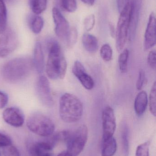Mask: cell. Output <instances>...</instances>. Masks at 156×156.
I'll return each instance as SVG.
<instances>
[{
	"label": "cell",
	"mask_w": 156,
	"mask_h": 156,
	"mask_svg": "<svg viewBox=\"0 0 156 156\" xmlns=\"http://www.w3.org/2000/svg\"><path fill=\"white\" fill-rule=\"evenodd\" d=\"M33 61L28 57H22L11 59L4 65L2 75L5 80L16 83L25 80L32 71Z\"/></svg>",
	"instance_id": "obj_1"
},
{
	"label": "cell",
	"mask_w": 156,
	"mask_h": 156,
	"mask_svg": "<svg viewBox=\"0 0 156 156\" xmlns=\"http://www.w3.org/2000/svg\"><path fill=\"white\" fill-rule=\"evenodd\" d=\"M83 112V105L77 96L65 93L60 97L59 114L64 122L72 123L78 122L82 117Z\"/></svg>",
	"instance_id": "obj_2"
},
{
	"label": "cell",
	"mask_w": 156,
	"mask_h": 156,
	"mask_svg": "<svg viewBox=\"0 0 156 156\" xmlns=\"http://www.w3.org/2000/svg\"><path fill=\"white\" fill-rule=\"evenodd\" d=\"M27 126L31 132L39 136L47 137L53 134L55 126L47 116L40 113H35L27 120Z\"/></svg>",
	"instance_id": "obj_3"
},
{
	"label": "cell",
	"mask_w": 156,
	"mask_h": 156,
	"mask_svg": "<svg viewBox=\"0 0 156 156\" xmlns=\"http://www.w3.org/2000/svg\"><path fill=\"white\" fill-rule=\"evenodd\" d=\"M47 46L49 55L46 67L47 75L50 79L56 80L59 78L61 60L64 56L60 45L56 40H49Z\"/></svg>",
	"instance_id": "obj_4"
},
{
	"label": "cell",
	"mask_w": 156,
	"mask_h": 156,
	"mask_svg": "<svg viewBox=\"0 0 156 156\" xmlns=\"http://www.w3.org/2000/svg\"><path fill=\"white\" fill-rule=\"evenodd\" d=\"M131 4L128 3L121 12L117 23L115 37L117 51H122L128 36Z\"/></svg>",
	"instance_id": "obj_5"
},
{
	"label": "cell",
	"mask_w": 156,
	"mask_h": 156,
	"mask_svg": "<svg viewBox=\"0 0 156 156\" xmlns=\"http://www.w3.org/2000/svg\"><path fill=\"white\" fill-rule=\"evenodd\" d=\"M88 138V129L86 125H82L71 134L67 142L68 152L73 156H78L84 149Z\"/></svg>",
	"instance_id": "obj_6"
},
{
	"label": "cell",
	"mask_w": 156,
	"mask_h": 156,
	"mask_svg": "<svg viewBox=\"0 0 156 156\" xmlns=\"http://www.w3.org/2000/svg\"><path fill=\"white\" fill-rule=\"evenodd\" d=\"M103 141L113 136L116 129V118L114 111L111 107L106 106L102 115Z\"/></svg>",
	"instance_id": "obj_7"
},
{
	"label": "cell",
	"mask_w": 156,
	"mask_h": 156,
	"mask_svg": "<svg viewBox=\"0 0 156 156\" xmlns=\"http://www.w3.org/2000/svg\"><path fill=\"white\" fill-rule=\"evenodd\" d=\"M18 45V39L14 32L9 29L0 37V57L4 58L13 52Z\"/></svg>",
	"instance_id": "obj_8"
},
{
	"label": "cell",
	"mask_w": 156,
	"mask_h": 156,
	"mask_svg": "<svg viewBox=\"0 0 156 156\" xmlns=\"http://www.w3.org/2000/svg\"><path fill=\"white\" fill-rule=\"evenodd\" d=\"M52 16L55 24L56 35L61 40L67 41L70 30L68 22L56 7L53 8Z\"/></svg>",
	"instance_id": "obj_9"
},
{
	"label": "cell",
	"mask_w": 156,
	"mask_h": 156,
	"mask_svg": "<svg viewBox=\"0 0 156 156\" xmlns=\"http://www.w3.org/2000/svg\"><path fill=\"white\" fill-rule=\"evenodd\" d=\"M36 90L38 98L42 104L49 107L52 106L54 101L51 95L50 83L45 76H41L38 78Z\"/></svg>",
	"instance_id": "obj_10"
},
{
	"label": "cell",
	"mask_w": 156,
	"mask_h": 156,
	"mask_svg": "<svg viewBox=\"0 0 156 156\" xmlns=\"http://www.w3.org/2000/svg\"><path fill=\"white\" fill-rule=\"evenodd\" d=\"M142 0H132L131 4L128 38L130 41L134 39L141 12Z\"/></svg>",
	"instance_id": "obj_11"
},
{
	"label": "cell",
	"mask_w": 156,
	"mask_h": 156,
	"mask_svg": "<svg viewBox=\"0 0 156 156\" xmlns=\"http://www.w3.org/2000/svg\"><path fill=\"white\" fill-rule=\"evenodd\" d=\"M3 118L6 123L15 127H19L24 125L25 117L21 110L16 107H9L4 110Z\"/></svg>",
	"instance_id": "obj_12"
},
{
	"label": "cell",
	"mask_w": 156,
	"mask_h": 156,
	"mask_svg": "<svg viewBox=\"0 0 156 156\" xmlns=\"http://www.w3.org/2000/svg\"><path fill=\"white\" fill-rule=\"evenodd\" d=\"M73 75L79 80L82 85L88 90L93 89L94 82L92 77L88 74L85 67L80 61H75L72 67Z\"/></svg>",
	"instance_id": "obj_13"
},
{
	"label": "cell",
	"mask_w": 156,
	"mask_h": 156,
	"mask_svg": "<svg viewBox=\"0 0 156 156\" xmlns=\"http://www.w3.org/2000/svg\"><path fill=\"white\" fill-rule=\"evenodd\" d=\"M156 18L154 12L151 13L144 36V47L146 50L153 48L156 44Z\"/></svg>",
	"instance_id": "obj_14"
},
{
	"label": "cell",
	"mask_w": 156,
	"mask_h": 156,
	"mask_svg": "<svg viewBox=\"0 0 156 156\" xmlns=\"http://www.w3.org/2000/svg\"><path fill=\"white\" fill-rule=\"evenodd\" d=\"M33 63L38 73H43L45 67L44 53L41 43L38 41L35 44Z\"/></svg>",
	"instance_id": "obj_15"
},
{
	"label": "cell",
	"mask_w": 156,
	"mask_h": 156,
	"mask_svg": "<svg viewBox=\"0 0 156 156\" xmlns=\"http://www.w3.org/2000/svg\"><path fill=\"white\" fill-rule=\"evenodd\" d=\"M148 96L146 92L142 91L136 95L134 102V109L137 115H143L147 108Z\"/></svg>",
	"instance_id": "obj_16"
},
{
	"label": "cell",
	"mask_w": 156,
	"mask_h": 156,
	"mask_svg": "<svg viewBox=\"0 0 156 156\" xmlns=\"http://www.w3.org/2000/svg\"><path fill=\"white\" fill-rule=\"evenodd\" d=\"M82 44L85 50L91 53L97 52L99 48L98 40L90 34H84L82 37Z\"/></svg>",
	"instance_id": "obj_17"
},
{
	"label": "cell",
	"mask_w": 156,
	"mask_h": 156,
	"mask_svg": "<svg viewBox=\"0 0 156 156\" xmlns=\"http://www.w3.org/2000/svg\"><path fill=\"white\" fill-rule=\"evenodd\" d=\"M117 147V143L114 136L103 141L102 156H113L116 153Z\"/></svg>",
	"instance_id": "obj_18"
},
{
	"label": "cell",
	"mask_w": 156,
	"mask_h": 156,
	"mask_svg": "<svg viewBox=\"0 0 156 156\" xmlns=\"http://www.w3.org/2000/svg\"><path fill=\"white\" fill-rule=\"evenodd\" d=\"M47 0H29V5L35 14L38 15L45 10Z\"/></svg>",
	"instance_id": "obj_19"
},
{
	"label": "cell",
	"mask_w": 156,
	"mask_h": 156,
	"mask_svg": "<svg viewBox=\"0 0 156 156\" xmlns=\"http://www.w3.org/2000/svg\"><path fill=\"white\" fill-rule=\"evenodd\" d=\"M29 25L34 34H39L44 26V20L41 16H32L29 21Z\"/></svg>",
	"instance_id": "obj_20"
},
{
	"label": "cell",
	"mask_w": 156,
	"mask_h": 156,
	"mask_svg": "<svg viewBox=\"0 0 156 156\" xmlns=\"http://www.w3.org/2000/svg\"><path fill=\"white\" fill-rule=\"evenodd\" d=\"M129 50L125 49L121 53L118 58V64L120 71L123 74L126 73L128 69V62L129 57Z\"/></svg>",
	"instance_id": "obj_21"
},
{
	"label": "cell",
	"mask_w": 156,
	"mask_h": 156,
	"mask_svg": "<svg viewBox=\"0 0 156 156\" xmlns=\"http://www.w3.org/2000/svg\"><path fill=\"white\" fill-rule=\"evenodd\" d=\"M7 11L3 0H0V35L3 34L6 29Z\"/></svg>",
	"instance_id": "obj_22"
},
{
	"label": "cell",
	"mask_w": 156,
	"mask_h": 156,
	"mask_svg": "<svg viewBox=\"0 0 156 156\" xmlns=\"http://www.w3.org/2000/svg\"><path fill=\"white\" fill-rule=\"evenodd\" d=\"M122 141L124 155L128 156L129 154V130L126 126H125L122 130Z\"/></svg>",
	"instance_id": "obj_23"
},
{
	"label": "cell",
	"mask_w": 156,
	"mask_h": 156,
	"mask_svg": "<svg viewBox=\"0 0 156 156\" xmlns=\"http://www.w3.org/2000/svg\"><path fill=\"white\" fill-rule=\"evenodd\" d=\"M149 109L151 114L156 116V83L154 82L151 91L149 98Z\"/></svg>",
	"instance_id": "obj_24"
},
{
	"label": "cell",
	"mask_w": 156,
	"mask_h": 156,
	"mask_svg": "<svg viewBox=\"0 0 156 156\" xmlns=\"http://www.w3.org/2000/svg\"><path fill=\"white\" fill-rule=\"evenodd\" d=\"M101 57L104 61L109 62L112 59L113 50L110 45L104 44L100 50Z\"/></svg>",
	"instance_id": "obj_25"
},
{
	"label": "cell",
	"mask_w": 156,
	"mask_h": 156,
	"mask_svg": "<svg viewBox=\"0 0 156 156\" xmlns=\"http://www.w3.org/2000/svg\"><path fill=\"white\" fill-rule=\"evenodd\" d=\"M62 8L67 12H73L77 9V4L76 0H61Z\"/></svg>",
	"instance_id": "obj_26"
},
{
	"label": "cell",
	"mask_w": 156,
	"mask_h": 156,
	"mask_svg": "<svg viewBox=\"0 0 156 156\" xmlns=\"http://www.w3.org/2000/svg\"><path fill=\"white\" fill-rule=\"evenodd\" d=\"M78 37V32L75 27L70 28L68 36L67 38V44L69 48H71L77 42Z\"/></svg>",
	"instance_id": "obj_27"
},
{
	"label": "cell",
	"mask_w": 156,
	"mask_h": 156,
	"mask_svg": "<svg viewBox=\"0 0 156 156\" xmlns=\"http://www.w3.org/2000/svg\"><path fill=\"white\" fill-rule=\"evenodd\" d=\"M136 156H149V142H145L137 147Z\"/></svg>",
	"instance_id": "obj_28"
},
{
	"label": "cell",
	"mask_w": 156,
	"mask_h": 156,
	"mask_svg": "<svg viewBox=\"0 0 156 156\" xmlns=\"http://www.w3.org/2000/svg\"><path fill=\"white\" fill-rule=\"evenodd\" d=\"M3 154V156H20L17 148L12 145L4 147Z\"/></svg>",
	"instance_id": "obj_29"
},
{
	"label": "cell",
	"mask_w": 156,
	"mask_h": 156,
	"mask_svg": "<svg viewBox=\"0 0 156 156\" xmlns=\"http://www.w3.org/2000/svg\"><path fill=\"white\" fill-rule=\"evenodd\" d=\"M95 23V16L91 14L87 16L84 21V26L86 31H90L93 28Z\"/></svg>",
	"instance_id": "obj_30"
},
{
	"label": "cell",
	"mask_w": 156,
	"mask_h": 156,
	"mask_svg": "<svg viewBox=\"0 0 156 156\" xmlns=\"http://www.w3.org/2000/svg\"><path fill=\"white\" fill-rule=\"evenodd\" d=\"M146 82V77L144 71L141 70L139 72V76L136 83V87L137 90H140L143 88Z\"/></svg>",
	"instance_id": "obj_31"
},
{
	"label": "cell",
	"mask_w": 156,
	"mask_h": 156,
	"mask_svg": "<svg viewBox=\"0 0 156 156\" xmlns=\"http://www.w3.org/2000/svg\"><path fill=\"white\" fill-rule=\"evenodd\" d=\"M156 56L155 50H152L148 54L147 58L148 65L154 70H155L156 68Z\"/></svg>",
	"instance_id": "obj_32"
},
{
	"label": "cell",
	"mask_w": 156,
	"mask_h": 156,
	"mask_svg": "<svg viewBox=\"0 0 156 156\" xmlns=\"http://www.w3.org/2000/svg\"><path fill=\"white\" fill-rule=\"evenodd\" d=\"M11 145H12V142L10 137L0 132V147H6Z\"/></svg>",
	"instance_id": "obj_33"
},
{
	"label": "cell",
	"mask_w": 156,
	"mask_h": 156,
	"mask_svg": "<svg viewBox=\"0 0 156 156\" xmlns=\"http://www.w3.org/2000/svg\"><path fill=\"white\" fill-rule=\"evenodd\" d=\"M67 61L65 57L63 56L61 60V66H60V70L59 78L60 79H63L65 78L67 73Z\"/></svg>",
	"instance_id": "obj_34"
},
{
	"label": "cell",
	"mask_w": 156,
	"mask_h": 156,
	"mask_svg": "<svg viewBox=\"0 0 156 156\" xmlns=\"http://www.w3.org/2000/svg\"><path fill=\"white\" fill-rule=\"evenodd\" d=\"M8 101V95L3 92L0 91V109L4 108Z\"/></svg>",
	"instance_id": "obj_35"
},
{
	"label": "cell",
	"mask_w": 156,
	"mask_h": 156,
	"mask_svg": "<svg viewBox=\"0 0 156 156\" xmlns=\"http://www.w3.org/2000/svg\"><path fill=\"white\" fill-rule=\"evenodd\" d=\"M129 0H117V8L120 12L129 3Z\"/></svg>",
	"instance_id": "obj_36"
},
{
	"label": "cell",
	"mask_w": 156,
	"mask_h": 156,
	"mask_svg": "<svg viewBox=\"0 0 156 156\" xmlns=\"http://www.w3.org/2000/svg\"><path fill=\"white\" fill-rule=\"evenodd\" d=\"M109 28H110V34L112 37H115V29L114 26L112 23H109Z\"/></svg>",
	"instance_id": "obj_37"
},
{
	"label": "cell",
	"mask_w": 156,
	"mask_h": 156,
	"mask_svg": "<svg viewBox=\"0 0 156 156\" xmlns=\"http://www.w3.org/2000/svg\"><path fill=\"white\" fill-rule=\"evenodd\" d=\"M83 3L89 5H92L94 4L95 0H81Z\"/></svg>",
	"instance_id": "obj_38"
},
{
	"label": "cell",
	"mask_w": 156,
	"mask_h": 156,
	"mask_svg": "<svg viewBox=\"0 0 156 156\" xmlns=\"http://www.w3.org/2000/svg\"><path fill=\"white\" fill-rule=\"evenodd\" d=\"M57 156H73L67 151H63L59 154Z\"/></svg>",
	"instance_id": "obj_39"
},
{
	"label": "cell",
	"mask_w": 156,
	"mask_h": 156,
	"mask_svg": "<svg viewBox=\"0 0 156 156\" xmlns=\"http://www.w3.org/2000/svg\"><path fill=\"white\" fill-rule=\"evenodd\" d=\"M41 156H52V155L49 153V151L45 152Z\"/></svg>",
	"instance_id": "obj_40"
},
{
	"label": "cell",
	"mask_w": 156,
	"mask_h": 156,
	"mask_svg": "<svg viewBox=\"0 0 156 156\" xmlns=\"http://www.w3.org/2000/svg\"><path fill=\"white\" fill-rule=\"evenodd\" d=\"M0 156H1V154H0Z\"/></svg>",
	"instance_id": "obj_41"
}]
</instances>
